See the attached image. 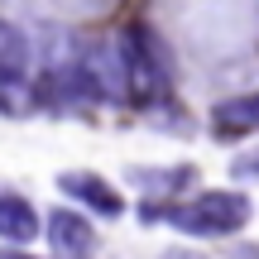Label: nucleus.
Wrapping results in <instances>:
<instances>
[{
  "mask_svg": "<svg viewBox=\"0 0 259 259\" xmlns=\"http://www.w3.org/2000/svg\"><path fill=\"white\" fill-rule=\"evenodd\" d=\"M34 63V48H29L24 29H15L10 19H0V67H15V72H29Z\"/></svg>",
  "mask_w": 259,
  "mask_h": 259,
  "instance_id": "obj_8",
  "label": "nucleus"
},
{
  "mask_svg": "<svg viewBox=\"0 0 259 259\" xmlns=\"http://www.w3.org/2000/svg\"><path fill=\"white\" fill-rule=\"evenodd\" d=\"M0 259H34V254H24L19 245H10V250H0Z\"/></svg>",
  "mask_w": 259,
  "mask_h": 259,
  "instance_id": "obj_11",
  "label": "nucleus"
},
{
  "mask_svg": "<svg viewBox=\"0 0 259 259\" xmlns=\"http://www.w3.org/2000/svg\"><path fill=\"white\" fill-rule=\"evenodd\" d=\"M58 187H63L72 202H82L87 211H96V216H125V197H120V187L106 183V178L92 173V168L63 173V178H58Z\"/></svg>",
  "mask_w": 259,
  "mask_h": 259,
  "instance_id": "obj_3",
  "label": "nucleus"
},
{
  "mask_svg": "<svg viewBox=\"0 0 259 259\" xmlns=\"http://www.w3.org/2000/svg\"><path fill=\"white\" fill-rule=\"evenodd\" d=\"M38 235V211L29 197L19 192H0V240L5 245H29Z\"/></svg>",
  "mask_w": 259,
  "mask_h": 259,
  "instance_id": "obj_6",
  "label": "nucleus"
},
{
  "mask_svg": "<svg viewBox=\"0 0 259 259\" xmlns=\"http://www.w3.org/2000/svg\"><path fill=\"white\" fill-rule=\"evenodd\" d=\"M254 206L245 192L235 187H206L197 192L192 202H178V206H144V221H168L173 231L183 235H197V240H221V235H240L250 226Z\"/></svg>",
  "mask_w": 259,
  "mask_h": 259,
  "instance_id": "obj_1",
  "label": "nucleus"
},
{
  "mask_svg": "<svg viewBox=\"0 0 259 259\" xmlns=\"http://www.w3.org/2000/svg\"><path fill=\"white\" fill-rule=\"evenodd\" d=\"M211 125L216 135H259V92H240V96H226L216 101L211 111Z\"/></svg>",
  "mask_w": 259,
  "mask_h": 259,
  "instance_id": "obj_5",
  "label": "nucleus"
},
{
  "mask_svg": "<svg viewBox=\"0 0 259 259\" xmlns=\"http://www.w3.org/2000/svg\"><path fill=\"white\" fill-rule=\"evenodd\" d=\"M163 259H202V254H192V250H168Z\"/></svg>",
  "mask_w": 259,
  "mask_h": 259,
  "instance_id": "obj_12",
  "label": "nucleus"
},
{
  "mask_svg": "<svg viewBox=\"0 0 259 259\" xmlns=\"http://www.w3.org/2000/svg\"><path fill=\"white\" fill-rule=\"evenodd\" d=\"M231 168H235V178H240V183H245V178H250V183H259V149H245Z\"/></svg>",
  "mask_w": 259,
  "mask_h": 259,
  "instance_id": "obj_10",
  "label": "nucleus"
},
{
  "mask_svg": "<svg viewBox=\"0 0 259 259\" xmlns=\"http://www.w3.org/2000/svg\"><path fill=\"white\" fill-rule=\"evenodd\" d=\"M115 53H120V77H125V96L130 101L144 106V101H158V96L168 92V77H173L168 48H163V38H158L144 19L125 24Z\"/></svg>",
  "mask_w": 259,
  "mask_h": 259,
  "instance_id": "obj_2",
  "label": "nucleus"
},
{
  "mask_svg": "<svg viewBox=\"0 0 259 259\" xmlns=\"http://www.w3.org/2000/svg\"><path fill=\"white\" fill-rule=\"evenodd\" d=\"M48 240H53V250L67 254V259H87L96 250L92 221H87L82 211H72V206H58V211L48 216Z\"/></svg>",
  "mask_w": 259,
  "mask_h": 259,
  "instance_id": "obj_4",
  "label": "nucleus"
},
{
  "mask_svg": "<svg viewBox=\"0 0 259 259\" xmlns=\"http://www.w3.org/2000/svg\"><path fill=\"white\" fill-rule=\"evenodd\" d=\"M192 168H158V173H144V168H139V173H135V183L139 187H154V192H178V187H187V183H192Z\"/></svg>",
  "mask_w": 259,
  "mask_h": 259,
  "instance_id": "obj_9",
  "label": "nucleus"
},
{
  "mask_svg": "<svg viewBox=\"0 0 259 259\" xmlns=\"http://www.w3.org/2000/svg\"><path fill=\"white\" fill-rule=\"evenodd\" d=\"M34 106V82L29 72H15V67H0V111L5 115H19Z\"/></svg>",
  "mask_w": 259,
  "mask_h": 259,
  "instance_id": "obj_7",
  "label": "nucleus"
}]
</instances>
